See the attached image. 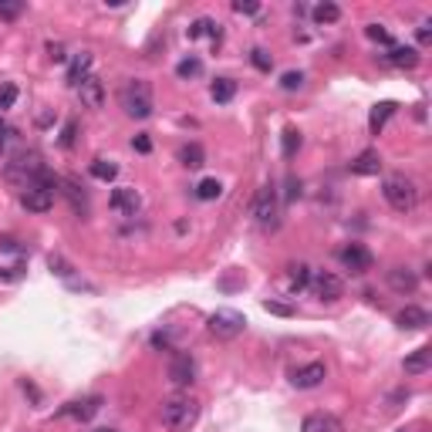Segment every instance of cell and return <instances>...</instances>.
Wrapping results in <instances>:
<instances>
[{"mask_svg":"<svg viewBox=\"0 0 432 432\" xmlns=\"http://www.w3.org/2000/svg\"><path fill=\"white\" fill-rule=\"evenodd\" d=\"M159 419H163V426L169 432H190L200 422V402L190 398V395H173V398L163 402Z\"/></svg>","mask_w":432,"mask_h":432,"instance_id":"1","label":"cell"},{"mask_svg":"<svg viewBox=\"0 0 432 432\" xmlns=\"http://www.w3.org/2000/svg\"><path fill=\"white\" fill-rule=\"evenodd\" d=\"M381 196H385V203L392 206L395 213H412L416 203H419V190H416V182H412L406 173L385 176V182H381Z\"/></svg>","mask_w":432,"mask_h":432,"instance_id":"2","label":"cell"},{"mask_svg":"<svg viewBox=\"0 0 432 432\" xmlns=\"http://www.w3.org/2000/svg\"><path fill=\"white\" fill-rule=\"evenodd\" d=\"M118 102H122L125 115H132V118H149V115H153V108H155L153 85H149L145 78H132V81H125V85H122V91H118Z\"/></svg>","mask_w":432,"mask_h":432,"instance_id":"3","label":"cell"},{"mask_svg":"<svg viewBox=\"0 0 432 432\" xmlns=\"http://www.w3.org/2000/svg\"><path fill=\"white\" fill-rule=\"evenodd\" d=\"M243 328H247V318H243L240 311H233V307H220L210 314V334L220 338V341H233V338H240Z\"/></svg>","mask_w":432,"mask_h":432,"instance_id":"4","label":"cell"},{"mask_svg":"<svg viewBox=\"0 0 432 432\" xmlns=\"http://www.w3.org/2000/svg\"><path fill=\"white\" fill-rule=\"evenodd\" d=\"M307 287L318 294L321 301H338V297L344 294V280L338 277V274H331V270H314Z\"/></svg>","mask_w":432,"mask_h":432,"instance_id":"5","label":"cell"},{"mask_svg":"<svg viewBox=\"0 0 432 432\" xmlns=\"http://www.w3.org/2000/svg\"><path fill=\"white\" fill-rule=\"evenodd\" d=\"M254 216L260 227H274L277 223V190L274 186H260L254 200Z\"/></svg>","mask_w":432,"mask_h":432,"instance_id":"6","label":"cell"},{"mask_svg":"<svg viewBox=\"0 0 432 432\" xmlns=\"http://www.w3.org/2000/svg\"><path fill=\"white\" fill-rule=\"evenodd\" d=\"M338 257H341L344 270H351V274H369L371 264H375L371 250H369V247H361V243H348V247H344Z\"/></svg>","mask_w":432,"mask_h":432,"instance_id":"7","label":"cell"},{"mask_svg":"<svg viewBox=\"0 0 432 432\" xmlns=\"http://www.w3.org/2000/svg\"><path fill=\"white\" fill-rule=\"evenodd\" d=\"M21 203H24L27 213H48V210L54 206V182L24 190V192H21Z\"/></svg>","mask_w":432,"mask_h":432,"instance_id":"8","label":"cell"},{"mask_svg":"<svg viewBox=\"0 0 432 432\" xmlns=\"http://www.w3.org/2000/svg\"><path fill=\"white\" fill-rule=\"evenodd\" d=\"M169 381L176 389H190L192 381H196V361L190 355H173V361H169Z\"/></svg>","mask_w":432,"mask_h":432,"instance_id":"9","label":"cell"},{"mask_svg":"<svg viewBox=\"0 0 432 432\" xmlns=\"http://www.w3.org/2000/svg\"><path fill=\"white\" fill-rule=\"evenodd\" d=\"M324 379H328L324 361H307V365H301V369L291 371V381L297 385V389H318Z\"/></svg>","mask_w":432,"mask_h":432,"instance_id":"10","label":"cell"},{"mask_svg":"<svg viewBox=\"0 0 432 432\" xmlns=\"http://www.w3.org/2000/svg\"><path fill=\"white\" fill-rule=\"evenodd\" d=\"M108 206H112L118 216H135L142 206V196H139V190H132V186H118V190L112 192Z\"/></svg>","mask_w":432,"mask_h":432,"instance_id":"11","label":"cell"},{"mask_svg":"<svg viewBox=\"0 0 432 432\" xmlns=\"http://www.w3.org/2000/svg\"><path fill=\"white\" fill-rule=\"evenodd\" d=\"M395 324L402 331H422V328H429V311L419 304H406L395 314Z\"/></svg>","mask_w":432,"mask_h":432,"instance_id":"12","label":"cell"},{"mask_svg":"<svg viewBox=\"0 0 432 432\" xmlns=\"http://www.w3.org/2000/svg\"><path fill=\"white\" fill-rule=\"evenodd\" d=\"M78 95H81V105H85V108H102L105 105V85L95 75H88L81 85H78Z\"/></svg>","mask_w":432,"mask_h":432,"instance_id":"13","label":"cell"},{"mask_svg":"<svg viewBox=\"0 0 432 432\" xmlns=\"http://www.w3.org/2000/svg\"><path fill=\"white\" fill-rule=\"evenodd\" d=\"M301 432H341V419H334L331 412H311L301 422Z\"/></svg>","mask_w":432,"mask_h":432,"instance_id":"14","label":"cell"},{"mask_svg":"<svg viewBox=\"0 0 432 432\" xmlns=\"http://www.w3.org/2000/svg\"><path fill=\"white\" fill-rule=\"evenodd\" d=\"M402 369H406V375H426V371L432 369V348H429V344L416 348V351L402 361Z\"/></svg>","mask_w":432,"mask_h":432,"instance_id":"15","label":"cell"},{"mask_svg":"<svg viewBox=\"0 0 432 432\" xmlns=\"http://www.w3.org/2000/svg\"><path fill=\"white\" fill-rule=\"evenodd\" d=\"M389 284L398 294H412L419 287V277H416V270H408V267H392L389 270Z\"/></svg>","mask_w":432,"mask_h":432,"instance_id":"16","label":"cell"},{"mask_svg":"<svg viewBox=\"0 0 432 432\" xmlns=\"http://www.w3.org/2000/svg\"><path fill=\"white\" fill-rule=\"evenodd\" d=\"M379 169H381V155L375 153V149H365V153L351 163V173H355V176H379Z\"/></svg>","mask_w":432,"mask_h":432,"instance_id":"17","label":"cell"},{"mask_svg":"<svg viewBox=\"0 0 432 432\" xmlns=\"http://www.w3.org/2000/svg\"><path fill=\"white\" fill-rule=\"evenodd\" d=\"M385 61L389 64H395V68H416L419 64V51L416 48H402V44H392V51L385 54Z\"/></svg>","mask_w":432,"mask_h":432,"instance_id":"18","label":"cell"},{"mask_svg":"<svg viewBox=\"0 0 432 432\" xmlns=\"http://www.w3.org/2000/svg\"><path fill=\"white\" fill-rule=\"evenodd\" d=\"M54 182H58V186H61V192L68 196V200H71V206H75V213H78V216H88V196L78 190L71 179H54Z\"/></svg>","mask_w":432,"mask_h":432,"instance_id":"19","label":"cell"},{"mask_svg":"<svg viewBox=\"0 0 432 432\" xmlns=\"http://www.w3.org/2000/svg\"><path fill=\"white\" fill-rule=\"evenodd\" d=\"M91 61H95V58H91L88 51H78L75 58H71V68H68V81H71V85H81V81H85V78H88V68H91Z\"/></svg>","mask_w":432,"mask_h":432,"instance_id":"20","label":"cell"},{"mask_svg":"<svg viewBox=\"0 0 432 432\" xmlns=\"http://www.w3.org/2000/svg\"><path fill=\"white\" fill-rule=\"evenodd\" d=\"M395 108H398L395 102H379L375 108H371V115H369V128H371V135H379L381 128H385V122H389V118L395 115Z\"/></svg>","mask_w":432,"mask_h":432,"instance_id":"21","label":"cell"},{"mask_svg":"<svg viewBox=\"0 0 432 432\" xmlns=\"http://www.w3.org/2000/svg\"><path fill=\"white\" fill-rule=\"evenodd\" d=\"M98 408H102V398H98V395H91V398H85V402H71L64 412H68V416H75V419H81V422H88Z\"/></svg>","mask_w":432,"mask_h":432,"instance_id":"22","label":"cell"},{"mask_svg":"<svg viewBox=\"0 0 432 432\" xmlns=\"http://www.w3.org/2000/svg\"><path fill=\"white\" fill-rule=\"evenodd\" d=\"M203 145H200V142H190V145H182V149H179V163L186 165V169H200V165H203Z\"/></svg>","mask_w":432,"mask_h":432,"instance_id":"23","label":"cell"},{"mask_svg":"<svg viewBox=\"0 0 432 432\" xmlns=\"http://www.w3.org/2000/svg\"><path fill=\"white\" fill-rule=\"evenodd\" d=\"M210 95H213V102L227 105L230 98L237 95V81H233V78H216V81H213V88H210Z\"/></svg>","mask_w":432,"mask_h":432,"instance_id":"24","label":"cell"},{"mask_svg":"<svg viewBox=\"0 0 432 432\" xmlns=\"http://www.w3.org/2000/svg\"><path fill=\"white\" fill-rule=\"evenodd\" d=\"M311 274H314V270L307 267V264H291V267H287V280H291L294 291H304L307 284H311Z\"/></svg>","mask_w":432,"mask_h":432,"instance_id":"25","label":"cell"},{"mask_svg":"<svg viewBox=\"0 0 432 432\" xmlns=\"http://www.w3.org/2000/svg\"><path fill=\"white\" fill-rule=\"evenodd\" d=\"M91 176L102 179V182H112V179L118 176V165H115L112 159H95V163H91Z\"/></svg>","mask_w":432,"mask_h":432,"instance_id":"26","label":"cell"},{"mask_svg":"<svg viewBox=\"0 0 432 432\" xmlns=\"http://www.w3.org/2000/svg\"><path fill=\"white\" fill-rule=\"evenodd\" d=\"M338 17H341V7H338V4H331V0H324V4L314 7V21H318V24H334Z\"/></svg>","mask_w":432,"mask_h":432,"instance_id":"27","label":"cell"},{"mask_svg":"<svg viewBox=\"0 0 432 432\" xmlns=\"http://www.w3.org/2000/svg\"><path fill=\"white\" fill-rule=\"evenodd\" d=\"M220 192H223V182H220V179H203V182L196 186V196H200L203 203H210V200H220Z\"/></svg>","mask_w":432,"mask_h":432,"instance_id":"28","label":"cell"},{"mask_svg":"<svg viewBox=\"0 0 432 432\" xmlns=\"http://www.w3.org/2000/svg\"><path fill=\"white\" fill-rule=\"evenodd\" d=\"M280 149H284V155H287V159H294V155H297V149H301V132H297V128H287V132L280 135Z\"/></svg>","mask_w":432,"mask_h":432,"instance_id":"29","label":"cell"},{"mask_svg":"<svg viewBox=\"0 0 432 432\" xmlns=\"http://www.w3.org/2000/svg\"><path fill=\"white\" fill-rule=\"evenodd\" d=\"M200 71H203V61H200V58H182V61L176 64V75L179 78H196Z\"/></svg>","mask_w":432,"mask_h":432,"instance_id":"30","label":"cell"},{"mask_svg":"<svg viewBox=\"0 0 432 432\" xmlns=\"http://www.w3.org/2000/svg\"><path fill=\"white\" fill-rule=\"evenodd\" d=\"M14 102H17V85L14 81H0V112L14 108Z\"/></svg>","mask_w":432,"mask_h":432,"instance_id":"31","label":"cell"},{"mask_svg":"<svg viewBox=\"0 0 432 432\" xmlns=\"http://www.w3.org/2000/svg\"><path fill=\"white\" fill-rule=\"evenodd\" d=\"M250 61H254L257 71H270V68H274V58H270L264 48H254V51H250Z\"/></svg>","mask_w":432,"mask_h":432,"instance_id":"32","label":"cell"},{"mask_svg":"<svg viewBox=\"0 0 432 432\" xmlns=\"http://www.w3.org/2000/svg\"><path fill=\"white\" fill-rule=\"evenodd\" d=\"M301 85H304V75H301V71H287V75L280 78V88L284 91H297Z\"/></svg>","mask_w":432,"mask_h":432,"instance_id":"33","label":"cell"},{"mask_svg":"<svg viewBox=\"0 0 432 432\" xmlns=\"http://www.w3.org/2000/svg\"><path fill=\"white\" fill-rule=\"evenodd\" d=\"M365 34H369L371 41H379V44H392V34H389L381 24H369L365 27Z\"/></svg>","mask_w":432,"mask_h":432,"instance_id":"34","label":"cell"},{"mask_svg":"<svg viewBox=\"0 0 432 432\" xmlns=\"http://www.w3.org/2000/svg\"><path fill=\"white\" fill-rule=\"evenodd\" d=\"M21 11H24V4H0V17H4V21L21 17Z\"/></svg>","mask_w":432,"mask_h":432,"instance_id":"35","label":"cell"},{"mask_svg":"<svg viewBox=\"0 0 432 432\" xmlns=\"http://www.w3.org/2000/svg\"><path fill=\"white\" fill-rule=\"evenodd\" d=\"M132 149L142 155H149L153 153V139H149V135H135V139H132Z\"/></svg>","mask_w":432,"mask_h":432,"instance_id":"36","label":"cell"},{"mask_svg":"<svg viewBox=\"0 0 432 432\" xmlns=\"http://www.w3.org/2000/svg\"><path fill=\"white\" fill-rule=\"evenodd\" d=\"M48 267H51L54 270V274H61V277H68V274H71V267H68V264H64V260H61V257H48Z\"/></svg>","mask_w":432,"mask_h":432,"instance_id":"37","label":"cell"},{"mask_svg":"<svg viewBox=\"0 0 432 432\" xmlns=\"http://www.w3.org/2000/svg\"><path fill=\"white\" fill-rule=\"evenodd\" d=\"M186 34H190V41L203 38V34H206V17H200V21H192V24H190V31H186Z\"/></svg>","mask_w":432,"mask_h":432,"instance_id":"38","label":"cell"},{"mask_svg":"<svg viewBox=\"0 0 432 432\" xmlns=\"http://www.w3.org/2000/svg\"><path fill=\"white\" fill-rule=\"evenodd\" d=\"M233 11H237V14H257V11H260V4H254V0H237V4H233Z\"/></svg>","mask_w":432,"mask_h":432,"instance_id":"39","label":"cell"},{"mask_svg":"<svg viewBox=\"0 0 432 432\" xmlns=\"http://www.w3.org/2000/svg\"><path fill=\"white\" fill-rule=\"evenodd\" d=\"M75 132H78L75 122H68V125H64V135H61V145H64V149H71V145H75Z\"/></svg>","mask_w":432,"mask_h":432,"instance_id":"40","label":"cell"},{"mask_svg":"<svg viewBox=\"0 0 432 432\" xmlns=\"http://www.w3.org/2000/svg\"><path fill=\"white\" fill-rule=\"evenodd\" d=\"M264 307H267L270 314H280V318H291V314H294L291 307H287V304H277V301H267Z\"/></svg>","mask_w":432,"mask_h":432,"instance_id":"41","label":"cell"},{"mask_svg":"<svg viewBox=\"0 0 432 432\" xmlns=\"http://www.w3.org/2000/svg\"><path fill=\"white\" fill-rule=\"evenodd\" d=\"M24 274V267L21 264H14V267H0V280H17Z\"/></svg>","mask_w":432,"mask_h":432,"instance_id":"42","label":"cell"},{"mask_svg":"<svg viewBox=\"0 0 432 432\" xmlns=\"http://www.w3.org/2000/svg\"><path fill=\"white\" fill-rule=\"evenodd\" d=\"M48 54H51V61H68V54H64V44H48Z\"/></svg>","mask_w":432,"mask_h":432,"instance_id":"43","label":"cell"},{"mask_svg":"<svg viewBox=\"0 0 432 432\" xmlns=\"http://www.w3.org/2000/svg\"><path fill=\"white\" fill-rule=\"evenodd\" d=\"M0 250H7V254H17L21 247H17V240H11V237H0Z\"/></svg>","mask_w":432,"mask_h":432,"instance_id":"44","label":"cell"},{"mask_svg":"<svg viewBox=\"0 0 432 432\" xmlns=\"http://www.w3.org/2000/svg\"><path fill=\"white\" fill-rule=\"evenodd\" d=\"M432 41V31H429V24H422L419 27V44H429Z\"/></svg>","mask_w":432,"mask_h":432,"instance_id":"45","label":"cell"},{"mask_svg":"<svg viewBox=\"0 0 432 432\" xmlns=\"http://www.w3.org/2000/svg\"><path fill=\"white\" fill-rule=\"evenodd\" d=\"M4 132H7V128H4V122H0V139H4Z\"/></svg>","mask_w":432,"mask_h":432,"instance_id":"46","label":"cell"},{"mask_svg":"<svg viewBox=\"0 0 432 432\" xmlns=\"http://www.w3.org/2000/svg\"><path fill=\"white\" fill-rule=\"evenodd\" d=\"M95 432H115V429H95Z\"/></svg>","mask_w":432,"mask_h":432,"instance_id":"47","label":"cell"},{"mask_svg":"<svg viewBox=\"0 0 432 432\" xmlns=\"http://www.w3.org/2000/svg\"><path fill=\"white\" fill-rule=\"evenodd\" d=\"M398 432H406V429H398Z\"/></svg>","mask_w":432,"mask_h":432,"instance_id":"48","label":"cell"}]
</instances>
